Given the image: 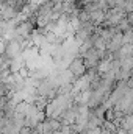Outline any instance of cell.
<instances>
[{"instance_id": "obj_1", "label": "cell", "mask_w": 133, "mask_h": 134, "mask_svg": "<svg viewBox=\"0 0 133 134\" xmlns=\"http://www.w3.org/2000/svg\"><path fill=\"white\" fill-rule=\"evenodd\" d=\"M70 72H74V73H81L83 72V63L81 61H74L72 63V66H70Z\"/></svg>"}]
</instances>
